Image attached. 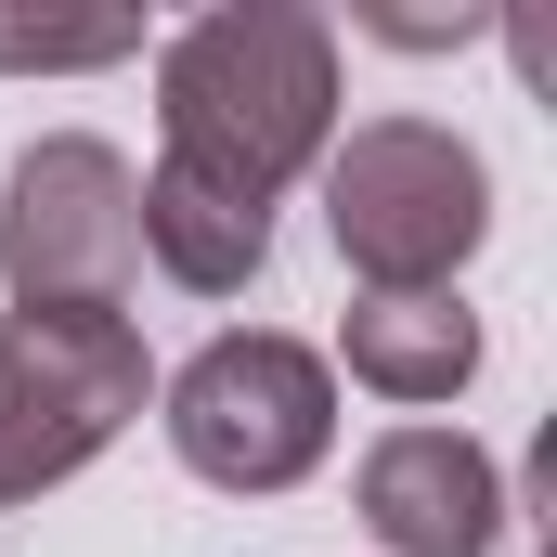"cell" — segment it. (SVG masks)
I'll use <instances>...</instances> for the list:
<instances>
[{
	"instance_id": "1",
	"label": "cell",
	"mask_w": 557,
	"mask_h": 557,
	"mask_svg": "<svg viewBox=\"0 0 557 557\" xmlns=\"http://www.w3.org/2000/svg\"><path fill=\"white\" fill-rule=\"evenodd\" d=\"M156 117H169V182H208L234 208H273L285 182L337 143V26L298 0H221L169 26L156 52Z\"/></svg>"
},
{
	"instance_id": "2",
	"label": "cell",
	"mask_w": 557,
	"mask_h": 557,
	"mask_svg": "<svg viewBox=\"0 0 557 557\" xmlns=\"http://www.w3.org/2000/svg\"><path fill=\"white\" fill-rule=\"evenodd\" d=\"M324 234L363 273V298L454 285V260L493 234V169L480 143L428 131V117H376V131L324 143Z\"/></svg>"
},
{
	"instance_id": "3",
	"label": "cell",
	"mask_w": 557,
	"mask_h": 557,
	"mask_svg": "<svg viewBox=\"0 0 557 557\" xmlns=\"http://www.w3.org/2000/svg\"><path fill=\"white\" fill-rule=\"evenodd\" d=\"M324 441H337V363L273 324H234L169 376V454L208 493H285L324 467Z\"/></svg>"
},
{
	"instance_id": "4",
	"label": "cell",
	"mask_w": 557,
	"mask_h": 557,
	"mask_svg": "<svg viewBox=\"0 0 557 557\" xmlns=\"http://www.w3.org/2000/svg\"><path fill=\"white\" fill-rule=\"evenodd\" d=\"M143 389L156 363H143L131 311H13L0 324V506L78 480L143 416Z\"/></svg>"
},
{
	"instance_id": "5",
	"label": "cell",
	"mask_w": 557,
	"mask_h": 557,
	"mask_svg": "<svg viewBox=\"0 0 557 557\" xmlns=\"http://www.w3.org/2000/svg\"><path fill=\"white\" fill-rule=\"evenodd\" d=\"M0 273L13 311H117L143 285V169L91 131H52L0 182Z\"/></svg>"
},
{
	"instance_id": "6",
	"label": "cell",
	"mask_w": 557,
	"mask_h": 557,
	"mask_svg": "<svg viewBox=\"0 0 557 557\" xmlns=\"http://www.w3.org/2000/svg\"><path fill=\"white\" fill-rule=\"evenodd\" d=\"M363 532L389 557H493L506 532V480L467 428H389L363 454Z\"/></svg>"
},
{
	"instance_id": "7",
	"label": "cell",
	"mask_w": 557,
	"mask_h": 557,
	"mask_svg": "<svg viewBox=\"0 0 557 557\" xmlns=\"http://www.w3.org/2000/svg\"><path fill=\"white\" fill-rule=\"evenodd\" d=\"M350 376L389 389V403H454L480 376V311L454 285H416V298H350Z\"/></svg>"
},
{
	"instance_id": "8",
	"label": "cell",
	"mask_w": 557,
	"mask_h": 557,
	"mask_svg": "<svg viewBox=\"0 0 557 557\" xmlns=\"http://www.w3.org/2000/svg\"><path fill=\"white\" fill-rule=\"evenodd\" d=\"M143 260L169 285H195V298H234V285L273 273V208H234V195H208V182H143Z\"/></svg>"
},
{
	"instance_id": "9",
	"label": "cell",
	"mask_w": 557,
	"mask_h": 557,
	"mask_svg": "<svg viewBox=\"0 0 557 557\" xmlns=\"http://www.w3.org/2000/svg\"><path fill=\"white\" fill-rule=\"evenodd\" d=\"M143 13H0V65L13 78H78V65H131Z\"/></svg>"
}]
</instances>
